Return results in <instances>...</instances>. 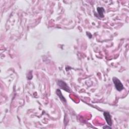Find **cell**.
I'll list each match as a JSON object with an SVG mask.
<instances>
[{
    "label": "cell",
    "instance_id": "277c9868",
    "mask_svg": "<svg viewBox=\"0 0 129 129\" xmlns=\"http://www.w3.org/2000/svg\"><path fill=\"white\" fill-rule=\"evenodd\" d=\"M97 10L98 12V14L99 16H100V18H104V12L105 11V10L103 7H97Z\"/></svg>",
    "mask_w": 129,
    "mask_h": 129
},
{
    "label": "cell",
    "instance_id": "6da1fadb",
    "mask_svg": "<svg viewBox=\"0 0 129 129\" xmlns=\"http://www.w3.org/2000/svg\"><path fill=\"white\" fill-rule=\"evenodd\" d=\"M113 81L115 87L118 91H121L124 89V86L122 83L118 78L114 77L113 78Z\"/></svg>",
    "mask_w": 129,
    "mask_h": 129
},
{
    "label": "cell",
    "instance_id": "5b68a950",
    "mask_svg": "<svg viewBox=\"0 0 129 129\" xmlns=\"http://www.w3.org/2000/svg\"><path fill=\"white\" fill-rule=\"evenodd\" d=\"M57 95L59 96L60 98L61 99V100L63 102H64V103H66V99L64 98V97L63 96V95H62V92L61 91V90H60L59 89H58L57 90Z\"/></svg>",
    "mask_w": 129,
    "mask_h": 129
},
{
    "label": "cell",
    "instance_id": "8992f818",
    "mask_svg": "<svg viewBox=\"0 0 129 129\" xmlns=\"http://www.w3.org/2000/svg\"><path fill=\"white\" fill-rule=\"evenodd\" d=\"M103 128H104V129H106V128H111V127H109V126H104V127H103Z\"/></svg>",
    "mask_w": 129,
    "mask_h": 129
},
{
    "label": "cell",
    "instance_id": "3957f363",
    "mask_svg": "<svg viewBox=\"0 0 129 129\" xmlns=\"http://www.w3.org/2000/svg\"><path fill=\"white\" fill-rule=\"evenodd\" d=\"M104 115L107 124H109V126H111L112 125V119H111V117L110 114L108 112H104Z\"/></svg>",
    "mask_w": 129,
    "mask_h": 129
},
{
    "label": "cell",
    "instance_id": "7a4b0ae2",
    "mask_svg": "<svg viewBox=\"0 0 129 129\" xmlns=\"http://www.w3.org/2000/svg\"><path fill=\"white\" fill-rule=\"evenodd\" d=\"M57 83H58V85L59 86L61 89L65 90L66 91H67L68 92H70V91H71L70 88L69 87L67 84L65 82H64L62 80H59V81H58Z\"/></svg>",
    "mask_w": 129,
    "mask_h": 129
}]
</instances>
